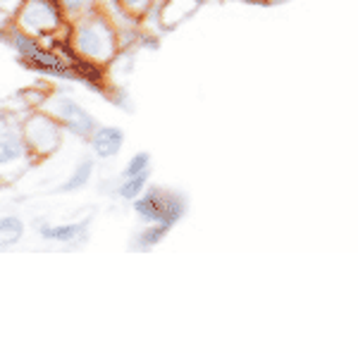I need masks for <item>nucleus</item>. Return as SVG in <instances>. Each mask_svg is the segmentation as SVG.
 I'll list each match as a JSON object with an SVG mask.
<instances>
[{"mask_svg": "<svg viewBox=\"0 0 358 353\" xmlns=\"http://www.w3.org/2000/svg\"><path fill=\"white\" fill-rule=\"evenodd\" d=\"M10 27H13V20H10V17L3 13V10H0V31H8Z\"/></svg>", "mask_w": 358, "mask_h": 353, "instance_id": "obj_19", "label": "nucleus"}, {"mask_svg": "<svg viewBox=\"0 0 358 353\" xmlns=\"http://www.w3.org/2000/svg\"><path fill=\"white\" fill-rule=\"evenodd\" d=\"M170 234V227L165 224H155V222H146V227L141 231H136L134 241H131V248L134 251H151L158 244H163V239Z\"/></svg>", "mask_w": 358, "mask_h": 353, "instance_id": "obj_13", "label": "nucleus"}, {"mask_svg": "<svg viewBox=\"0 0 358 353\" xmlns=\"http://www.w3.org/2000/svg\"><path fill=\"white\" fill-rule=\"evenodd\" d=\"M10 34H13V45L20 55V60L24 62V67L36 69V72L45 74V77L53 79H72L74 82V72L72 65L57 53L55 48H48L36 38H29L24 34H20L17 29L10 27Z\"/></svg>", "mask_w": 358, "mask_h": 353, "instance_id": "obj_6", "label": "nucleus"}, {"mask_svg": "<svg viewBox=\"0 0 358 353\" xmlns=\"http://www.w3.org/2000/svg\"><path fill=\"white\" fill-rule=\"evenodd\" d=\"M94 172H96V160L94 158H82L77 165H74V170L65 177V182L57 184L55 191L57 194H74V191H82L91 184Z\"/></svg>", "mask_w": 358, "mask_h": 353, "instance_id": "obj_11", "label": "nucleus"}, {"mask_svg": "<svg viewBox=\"0 0 358 353\" xmlns=\"http://www.w3.org/2000/svg\"><path fill=\"white\" fill-rule=\"evenodd\" d=\"M270 5H282V3H292V0H268Z\"/></svg>", "mask_w": 358, "mask_h": 353, "instance_id": "obj_20", "label": "nucleus"}, {"mask_svg": "<svg viewBox=\"0 0 358 353\" xmlns=\"http://www.w3.org/2000/svg\"><path fill=\"white\" fill-rule=\"evenodd\" d=\"M36 231L43 241L50 244H65L74 246L82 244L89 236V219H79V222H48V219H38Z\"/></svg>", "mask_w": 358, "mask_h": 353, "instance_id": "obj_8", "label": "nucleus"}, {"mask_svg": "<svg viewBox=\"0 0 358 353\" xmlns=\"http://www.w3.org/2000/svg\"><path fill=\"white\" fill-rule=\"evenodd\" d=\"M91 150L98 160H113L124 146V131L113 124H98V129L89 138Z\"/></svg>", "mask_w": 358, "mask_h": 353, "instance_id": "obj_9", "label": "nucleus"}, {"mask_svg": "<svg viewBox=\"0 0 358 353\" xmlns=\"http://www.w3.org/2000/svg\"><path fill=\"white\" fill-rule=\"evenodd\" d=\"M148 177H151V172H141V175H134V177H122V182H120V187H117V199L127 201V203L136 201L138 196L146 191Z\"/></svg>", "mask_w": 358, "mask_h": 353, "instance_id": "obj_14", "label": "nucleus"}, {"mask_svg": "<svg viewBox=\"0 0 358 353\" xmlns=\"http://www.w3.org/2000/svg\"><path fill=\"white\" fill-rule=\"evenodd\" d=\"M22 134H24L31 158L38 163V160L50 158V155H55L60 150L62 138H65V127L45 110L34 108L31 113H27L22 117Z\"/></svg>", "mask_w": 358, "mask_h": 353, "instance_id": "obj_5", "label": "nucleus"}, {"mask_svg": "<svg viewBox=\"0 0 358 353\" xmlns=\"http://www.w3.org/2000/svg\"><path fill=\"white\" fill-rule=\"evenodd\" d=\"M69 45L74 53L86 57L98 65H110L115 57L122 50V34H120L117 24L101 10L79 17L72 22L69 29Z\"/></svg>", "mask_w": 358, "mask_h": 353, "instance_id": "obj_1", "label": "nucleus"}, {"mask_svg": "<svg viewBox=\"0 0 358 353\" xmlns=\"http://www.w3.org/2000/svg\"><path fill=\"white\" fill-rule=\"evenodd\" d=\"M69 65H72V72H74V82H82L89 86V89L106 94V69H103V65L86 60L82 55L72 57Z\"/></svg>", "mask_w": 358, "mask_h": 353, "instance_id": "obj_10", "label": "nucleus"}, {"mask_svg": "<svg viewBox=\"0 0 358 353\" xmlns=\"http://www.w3.org/2000/svg\"><path fill=\"white\" fill-rule=\"evenodd\" d=\"M31 158L22 134V120L0 115V184H13L31 167Z\"/></svg>", "mask_w": 358, "mask_h": 353, "instance_id": "obj_4", "label": "nucleus"}, {"mask_svg": "<svg viewBox=\"0 0 358 353\" xmlns=\"http://www.w3.org/2000/svg\"><path fill=\"white\" fill-rule=\"evenodd\" d=\"M22 3H24V0H0V10L13 20V17L17 15V10L22 8Z\"/></svg>", "mask_w": 358, "mask_h": 353, "instance_id": "obj_18", "label": "nucleus"}, {"mask_svg": "<svg viewBox=\"0 0 358 353\" xmlns=\"http://www.w3.org/2000/svg\"><path fill=\"white\" fill-rule=\"evenodd\" d=\"M27 224L20 215H5L0 217V248H15L24 239Z\"/></svg>", "mask_w": 358, "mask_h": 353, "instance_id": "obj_12", "label": "nucleus"}, {"mask_svg": "<svg viewBox=\"0 0 358 353\" xmlns=\"http://www.w3.org/2000/svg\"><path fill=\"white\" fill-rule=\"evenodd\" d=\"M13 29L48 48H55L69 38L72 22L57 0H24L13 17Z\"/></svg>", "mask_w": 358, "mask_h": 353, "instance_id": "obj_2", "label": "nucleus"}, {"mask_svg": "<svg viewBox=\"0 0 358 353\" xmlns=\"http://www.w3.org/2000/svg\"><path fill=\"white\" fill-rule=\"evenodd\" d=\"M141 172H151V153H146V150H138V153H134L127 160L122 177H134L141 175Z\"/></svg>", "mask_w": 358, "mask_h": 353, "instance_id": "obj_17", "label": "nucleus"}, {"mask_svg": "<svg viewBox=\"0 0 358 353\" xmlns=\"http://www.w3.org/2000/svg\"><path fill=\"white\" fill-rule=\"evenodd\" d=\"M57 3L62 5V10H65V15L69 17V22H74V20H79V17L94 13L98 0H57Z\"/></svg>", "mask_w": 358, "mask_h": 353, "instance_id": "obj_16", "label": "nucleus"}, {"mask_svg": "<svg viewBox=\"0 0 358 353\" xmlns=\"http://www.w3.org/2000/svg\"><path fill=\"white\" fill-rule=\"evenodd\" d=\"M36 108H41L48 115H53L57 122L65 127L67 134L84 138V141H89L91 134L98 129V122H96L94 115L69 94H60V91H57V94H48L41 103H36Z\"/></svg>", "mask_w": 358, "mask_h": 353, "instance_id": "obj_7", "label": "nucleus"}, {"mask_svg": "<svg viewBox=\"0 0 358 353\" xmlns=\"http://www.w3.org/2000/svg\"><path fill=\"white\" fill-rule=\"evenodd\" d=\"M131 208L143 222L165 224V227L172 229L187 215L189 201L182 191L165 187H146V191L136 201H131Z\"/></svg>", "mask_w": 358, "mask_h": 353, "instance_id": "obj_3", "label": "nucleus"}, {"mask_svg": "<svg viewBox=\"0 0 358 353\" xmlns=\"http://www.w3.org/2000/svg\"><path fill=\"white\" fill-rule=\"evenodd\" d=\"M155 3H158V0H120L127 17H131L136 24H141V22L153 13Z\"/></svg>", "mask_w": 358, "mask_h": 353, "instance_id": "obj_15", "label": "nucleus"}]
</instances>
